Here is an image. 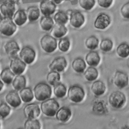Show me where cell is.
<instances>
[{
    "instance_id": "6da1fadb",
    "label": "cell",
    "mask_w": 129,
    "mask_h": 129,
    "mask_svg": "<svg viewBox=\"0 0 129 129\" xmlns=\"http://www.w3.org/2000/svg\"><path fill=\"white\" fill-rule=\"evenodd\" d=\"M33 92L35 99L39 101H43L50 98L52 94L51 88L44 82L37 84L33 89Z\"/></svg>"
},
{
    "instance_id": "7a4b0ae2",
    "label": "cell",
    "mask_w": 129,
    "mask_h": 129,
    "mask_svg": "<svg viewBox=\"0 0 129 129\" xmlns=\"http://www.w3.org/2000/svg\"><path fill=\"white\" fill-rule=\"evenodd\" d=\"M59 104L54 98H48L43 101L40 105V109L42 113L48 117H53L58 108Z\"/></svg>"
},
{
    "instance_id": "3957f363",
    "label": "cell",
    "mask_w": 129,
    "mask_h": 129,
    "mask_svg": "<svg viewBox=\"0 0 129 129\" xmlns=\"http://www.w3.org/2000/svg\"><path fill=\"white\" fill-rule=\"evenodd\" d=\"M16 29V25L12 18L4 17L0 20L1 34L6 36H11L14 34Z\"/></svg>"
},
{
    "instance_id": "277c9868",
    "label": "cell",
    "mask_w": 129,
    "mask_h": 129,
    "mask_svg": "<svg viewBox=\"0 0 129 129\" xmlns=\"http://www.w3.org/2000/svg\"><path fill=\"white\" fill-rule=\"evenodd\" d=\"M85 96V93L83 88L78 85H74L71 86L68 91V97L74 103L82 102Z\"/></svg>"
},
{
    "instance_id": "5b68a950",
    "label": "cell",
    "mask_w": 129,
    "mask_h": 129,
    "mask_svg": "<svg viewBox=\"0 0 129 129\" xmlns=\"http://www.w3.org/2000/svg\"><path fill=\"white\" fill-rule=\"evenodd\" d=\"M40 42L42 49L45 52L49 53L54 51L57 46L56 38L48 34L42 36Z\"/></svg>"
},
{
    "instance_id": "8992f818",
    "label": "cell",
    "mask_w": 129,
    "mask_h": 129,
    "mask_svg": "<svg viewBox=\"0 0 129 129\" xmlns=\"http://www.w3.org/2000/svg\"><path fill=\"white\" fill-rule=\"evenodd\" d=\"M108 101L110 106L115 109L121 108L126 101L125 95L121 92L115 91L111 93Z\"/></svg>"
},
{
    "instance_id": "52a82bcc",
    "label": "cell",
    "mask_w": 129,
    "mask_h": 129,
    "mask_svg": "<svg viewBox=\"0 0 129 129\" xmlns=\"http://www.w3.org/2000/svg\"><path fill=\"white\" fill-rule=\"evenodd\" d=\"M19 56L26 64H30L35 60L36 52L34 49L29 46L23 47L19 53Z\"/></svg>"
},
{
    "instance_id": "ba28073f",
    "label": "cell",
    "mask_w": 129,
    "mask_h": 129,
    "mask_svg": "<svg viewBox=\"0 0 129 129\" xmlns=\"http://www.w3.org/2000/svg\"><path fill=\"white\" fill-rule=\"evenodd\" d=\"M15 11V4L13 0H7L0 6V12L4 17L12 18Z\"/></svg>"
},
{
    "instance_id": "9c48e42d",
    "label": "cell",
    "mask_w": 129,
    "mask_h": 129,
    "mask_svg": "<svg viewBox=\"0 0 129 129\" xmlns=\"http://www.w3.org/2000/svg\"><path fill=\"white\" fill-rule=\"evenodd\" d=\"M70 24L75 28H79L85 22L84 16L79 11H72L70 15Z\"/></svg>"
},
{
    "instance_id": "30bf717a",
    "label": "cell",
    "mask_w": 129,
    "mask_h": 129,
    "mask_svg": "<svg viewBox=\"0 0 129 129\" xmlns=\"http://www.w3.org/2000/svg\"><path fill=\"white\" fill-rule=\"evenodd\" d=\"M26 64L20 58L15 57L11 61L10 69L16 75L22 74L25 71Z\"/></svg>"
},
{
    "instance_id": "8fae6325",
    "label": "cell",
    "mask_w": 129,
    "mask_h": 129,
    "mask_svg": "<svg viewBox=\"0 0 129 129\" xmlns=\"http://www.w3.org/2000/svg\"><path fill=\"white\" fill-rule=\"evenodd\" d=\"M67 66V61L63 56H58L55 58L49 65L50 71L61 72L63 71Z\"/></svg>"
},
{
    "instance_id": "7c38bea8",
    "label": "cell",
    "mask_w": 129,
    "mask_h": 129,
    "mask_svg": "<svg viewBox=\"0 0 129 129\" xmlns=\"http://www.w3.org/2000/svg\"><path fill=\"white\" fill-rule=\"evenodd\" d=\"M40 12L43 16H50L55 11L56 5L51 1L43 0L39 5Z\"/></svg>"
},
{
    "instance_id": "4fadbf2b",
    "label": "cell",
    "mask_w": 129,
    "mask_h": 129,
    "mask_svg": "<svg viewBox=\"0 0 129 129\" xmlns=\"http://www.w3.org/2000/svg\"><path fill=\"white\" fill-rule=\"evenodd\" d=\"M113 83L119 88L122 89L125 87L128 83V75L123 72L117 71L114 76Z\"/></svg>"
},
{
    "instance_id": "5bb4252c",
    "label": "cell",
    "mask_w": 129,
    "mask_h": 129,
    "mask_svg": "<svg viewBox=\"0 0 129 129\" xmlns=\"http://www.w3.org/2000/svg\"><path fill=\"white\" fill-rule=\"evenodd\" d=\"M111 19L110 17L105 13H100L96 17L94 23V27L100 30L106 28L110 24Z\"/></svg>"
},
{
    "instance_id": "9a60e30c",
    "label": "cell",
    "mask_w": 129,
    "mask_h": 129,
    "mask_svg": "<svg viewBox=\"0 0 129 129\" xmlns=\"http://www.w3.org/2000/svg\"><path fill=\"white\" fill-rule=\"evenodd\" d=\"M24 113L27 118H36L40 114V108L37 104H28L25 106Z\"/></svg>"
},
{
    "instance_id": "2e32d148",
    "label": "cell",
    "mask_w": 129,
    "mask_h": 129,
    "mask_svg": "<svg viewBox=\"0 0 129 129\" xmlns=\"http://www.w3.org/2000/svg\"><path fill=\"white\" fill-rule=\"evenodd\" d=\"M5 99L8 104L14 108L19 107L21 104V99L16 91H10L6 96Z\"/></svg>"
},
{
    "instance_id": "e0dca14e",
    "label": "cell",
    "mask_w": 129,
    "mask_h": 129,
    "mask_svg": "<svg viewBox=\"0 0 129 129\" xmlns=\"http://www.w3.org/2000/svg\"><path fill=\"white\" fill-rule=\"evenodd\" d=\"M56 118L59 121L66 122L68 121L71 117L72 112L71 109L66 106L59 108L55 113Z\"/></svg>"
},
{
    "instance_id": "ac0fdd59",
    "label": "cell",
    "mask_w": 129,
    "mask_h": 129,
    "mask_svg": "<svg viewBox=\"0 0 129 129\" xmlns=\"http://www.w3.org/2000/svg\"><path fill=\"white\" fill-rule=\"evenodd\" d=\"M6 53L11 57H16L17 53L20 50V47L17 42L15 40H10L4 46Z\"/></svg>"
},
{
    "instance_id": "d6986e66",
    "label": "cell",
    "mask_w": 129,
    "mask_h": 129,
    "mask_svg": "<svg viewBox=\"0 0 129 129\" xmlns=\"http://www.w3.org/2000/svg\"><path fill=\"white\" fill-rule=\"evenodd\" d=\"M67 31L68 29L64 25L56 23L52 27L50 33L54 38H60L67 34Z\"/></svg>"
},
{
    "instance_id": "ffe728a7",
    "label": "cell",
    "mask_w": 129,
    "mask_h": 129,
    "mask_svg": "<svg viewBox=\"0 0 129 129\" xmlns=\"http://www.w3.org/2000/svg\"><path fill=\"white\" fill-rule=\"evenodd\" d=\"M85 60L89 66L95 67L99 64L100 61V57L97 52L91 51L86 54Z\"/></svg>"
},
{
    "instance_id": "44dd1931",
    "label": "cell",
    "mask_w": 129,
    "mask_h": 129,
    "mask_svg": "<svg viewBox=\"0 0 129 129\" xmlns=\"http://www.w3.org/2000/svg\"><path fill=\"white\" fill-rule=\"evenodd\" d=\"M27 20L26 12L23 9L19 10L15 13L13 16V21L18 26H22L24 24Z\"/></svg>"
},
{
    "instance_id": "7402d4cb",
    "label": "cell",
    "mask_w": 129,
    "mask_h": 129,
    "mask_svg": "<svg viewBox=\"0 0 129 129\" xmlns=\"http://www.w3.org/2000/svg\"><path fill=\"white\" fill-rule=\"evenodd\" d=\"M92 111L96 114L102 115L106 113L107 110L104 101L100 99H97L94 101L92 105Z\"/></svg>"
},
{
    "instance_id": "603a6c76",
    "label": "cell",
    "mask_w": 129,
    "mask_h": 129,
    "mask_svg": "<svg viewBox=\"0 0 129 129\" xmlns=\"http://www.w3.org/2000/svg\"><path fill=\"white\" fill-rule=\"evenodd\" d=\"M91 91L95 96H101L103 95L106 91L105 85L100 80L95 81L92 84Z\"/></svg>"
},
{
    "instance_id": "cb8c5ba5",
    "label": "cell",
    "mask_w": 129,
    "mask_h": 129,
    "mask_svg": "<svg viewBox=\"0 0 129 129\" xmlns=\"http://www.w3.org/2000/svg\"><path fill=\"white\" fill-rule=\"evenodd\" d=\"M20 97L22 101L25 103L31 102L34 98V94L30 87H24L20 90Z\"/></svg>"
},
{
    "instance_id": "d4e9b609",
    "label": "cell",
    "mask_w": 129,
    "mask_h": 129,
    "mask_svg": "<svg viewBox=\"0 0 129 129\" xmlns=\"http://www.w3.org/2000/svg\"><path fill=\"white\" fill-rule=\"evenodd\" d=\"M73 69L78 73H83L86 68V64L85 60L81 57L75 58L72 63Z\"/></svg>"
},
{
    "instance_id": "484cf974",
    "label": "cell",
    "mask_w": 129,
    "mask_h": 129,
    "mask_svg": "<svg viewBox=\"0 0 129 129\" xmlns=\"http://www.w3.org/2000/svg\"><path fill=\"white\" fill-rule=\"evenodd\" d=\"M41 29L45 31H50L54 25V22L50 16H43L39 21Z\"/></svg>"
},
{
    "instance_id": "4316f807",
    "label": "cell",
    "mask_w": 129,
    "mask_h": 129,
    "mask_svg": "<svg viewBox=\"0 0 129 129\" xmlns=\"http://www.w3.org/2000/svg\"><path fill=\"white\" fill-rule=\"evenodd\" d=\"M12 85L16 91H20L25 87L26 80L25 76L21 75H17L12 81Z\"/></svg>"
},
{
    "instance_id": "83f0119b",
    "label": "cell",
    "mask_w": 129,
    "mask_h": 129,
    "mask_svg": "<svg viewBox=\"0 0 129 129\" xmlns=\"http://www.w3.org/2000/svg\"><path fill=\"white\" fill-rule=\"evenodd\" d=\"M15 77V74L9 68L4 69L0 74L1 80L5 84L9 85L12 83Z\"/></svg>"
},
{
    "instance_id": "f1b7e54d",
    "label": "cell",
    "mask_w": 129,
    "mask_h": 129,
    "mask_svg": "<svg viewBox=\"0 0 129 129\" xmlns=\"http://www.w3.org/2000/svg\"><path fill=\"white\" fill-rule=\"evenodd\" d=\"M26 14L29 21L30 22H34L39 18L40 10L37 7L31 6L28 8Z\"/></svg>"
},
{
    "instance_id": "f546056e",
    "label": "cell",
    "mask_w": 129,
    "mask_h": 129,
    "mask_svg": "<svg viewBox=\"0 0 129 129\" xmlns=\"http://www.w3.org/2000/svg\"><path fill=\"white\" fill-rule=\"evenodd\" d=\"M84 75L87 81L91 82L96 80L98 76V72L94 67H90L85 71Z\"/></svg>"
},
{
    "instance_id": "4dcf8cb0",
    "label": "cell",
    "mask_w": 129,
    "mask_h": 129,
    "mask_svg": "<svg viewBox=\"0 0 129 129\" xmlns=\"http://www.w3.org/2000/svg\"><path fill=\"white\" fill-rule=\"evenodd\" d=\"M67 87L62 83H57L54 86L53 93L58 98H61L65 96L67 93Z\"/></svg>"
},
{
    "instance_id": "1f68e13d",
    "label": "cell",
    "mask_w": 129,
    "mask_h": 129,
    "mask_svg": "<svg viewBox=\"0 0 129 129\" xmlns=\"http://www.w3.org/2000/svg\"><path fill=\"white\" fill-rule=\"evenodd\" d=\"M46 80L48 84L52 86L57 84L60 80V76L58 72L51 71L47 75Z\"/></svg>"
},
{
    "instance_id": "d6a6232c",
    "label": "cell",
    "mask_w": 129,
    "mask_h": 129,
    "mask_svg": "<svg viewBox=\"0 0 129 129\" xmlns=\"http://www.w3.org/2000/svg\"><path fill=\"white\" fill-rule=\"evenodd\" d=\"M116 53L121 58L127 57L129 55L128 44L125 42L119 44L116 48Z\"/></svg>"
},
{
    "instance_id": "836d02e7",
    "label": "cell",
    "mask_w": 129,
    "mask_h": 129,
    "mask_svg": "<svg viewBox=\"0 0 129 129\" xmlns=\"http://www.w3.org/2000/svg\"><path fill=\"white\" fill-rule=\"evenodd\" d=\"M54 20L56 23L60 24H66L69 20L68 16L66 12L60 11H58L53 17Z\"/></svg>"
},
{
    "instance_id": "e575fe53",
    "label": "cell",
    "mask_w": 129,
    "mask_h": 129,
    "mask_svg": "<svg viewBox=\"0 0 129 129\" xmlns=\"http://www.w3.org/2000/svg\"><path fill=\"white\" fill-rule=\"evenodd\" d=\"M99 40L95 36H90L87 38L85 41L86 47L91 50H94L98 47Z\"/></svg>"
},
{
    "instance_id": "d590c367",
    "label": "cell",
    "mask_w": 129,
    "mask_h": 129,
    "mask_svg": "<svg viewBox=\"0 0 129 129\" xmlns=\"http://www.w3.org/2000/svg\"><path fill=\"white\" fill-rule=\"evenodd\" d=\"M24 128L26 129H40L41 124L39 121L36 118H27L24 123Z\"/></svg>"
},
{
    "instance_id": "8d00e7d4",
    "label": "cell",
    "mask_w": 129,
    "mask_h": 129,
    "mask_svg": "<svg viewBox=\"0 0 129 129\" xmlns=\"http://www.w3.org/2000/svg\"><path fill=\"white\" fill-rule=\"evenodd\" d=\"M58 47L59 49L62 52H66L68 51L70 47V41L68 37L60 38L59 40Z\"/></svg>"
},
{
    "instance_id": "74e56055",
    "label": "cell",
    "mask_w": 129,
    "mask_h": 129,
    "mask_svg": "<svg viewBox=\"0 0 129 129\" xmlns=\"http://www.w3.org/2000/svg\"><path fill=\"white\" fill-rule=\"evenodd\" d=\"M113 47V42L109 39H102L100 43V48L104 52L110 51Z\"/></svg>"
},
{
    "instance_id": "f35d334b",
    "label": "cell",
    "mask_w": 129,
    "mask_h": 129,
    "mask_svg": "<svg viewBox=\"0 0 129 129\" xmlns=\"http://www.w3.org/2000/svg\"><path fill=\"white\" fill-rule=\"evenodd\" d=\"M79 3L83 9L89 11L94 7L95 4V0H79Z\"/></svg>"
},
{
    "instance_id": "ab89813d",
    "label": "cell",
    "mask_w": 129,
    "mask_h": 129,
    "mask_svg": "<svg viewBox=\"0 0 129 129\" xmlns=\"http://www.w3.org/2000/svg\"><path fill=\"white\" fill-rule=\"evenodd\" d=\"M11 111V108L6 103H2L0 104V116L2 118H5L8 116Z\"/></svg>"
},
{
    "instance_id": "60d3db41",
    "label": "cell",
    "mask_w": 129,
    "mask_h": 129,
    "mask_svg": "<svg viewBox=\"0 0 129 129\" xmlns=\"http://www.w3.org/2000/svg\"><path fill=\"white\" fill-rule=\"evenodd\" d=\"M120 12L123 18L128 19L129 18V2L125 3L120 9Z\"/></svg>"
},
{
    "instance_id": "b9f144b4",
    "label": "cell",
    "mask_w": 129,
    "mask_h": 129,
    "mask_svg": "<svg viewBox=\"0 0 129 129\" xmlns=\"http://www.w3.org/2000/svg\"><path fill=\"white\" fill-rule=\"evenodd\" d=\"M113 0H97L99 6L103 8H108L110 7Z\"/></svg>"
},
{
    "instance_id": "7bdbcfd3",
    "label": "cell",
    "mask_w": 129,
    "mask_h": 129,
    "mask_svg": "<svg viewBox=\"0 0 129 129\" xmlns=\"http://www.w3.org/2000/svg\"><path fill=\"white\" fill-rule=\"evenodd\" d=\"M63 0H52V2L55 4H59L61 3Z\"/></svg>"
},
{
    "instance_id": "ee69618b",
    "label": "cell",
    "mask_w": 129,
    "mask_h": 129,
    "mask_svg": "<svg viewBox=\"0 0 129 129\" xmlns=\"http://www.w3.org/2000/svg\"><path fill=\"white\" fill-rule=\"evenodd\" d=\"M3 86H4V84H3V82H2V81L0 80V91L2 90Z\"/></svg>"
},
{
    "instance_id": "f6af8a7d",
    "label": "cell",
    "mask_w": 129,
    "mask_h": 129,
    "mask_svg": "<svg viewBox=\"0 0 129 129\" xmlns=\"http://www.w3.org/2000/svg\"><path fill=\"white\" fill-rule=\"evenodd\" d=\"M2 18V14H1V13L0 12V18Z\"/></svg>"
},
{
    "instance_id": "bcb514c9",
    "label": "cell",
    "mask_w": 129,
    "mask_h": 129,
    "mask_svg": "<svg viewBox=\"0 0 129 129\" xmlns=\"http://www.w3.org/2000/svg\"><path fill=\"white\" fill-rule=\"evenodd\" d=\"M0 125H1V124H0Z\"/></svg>"
}]
</instances>
